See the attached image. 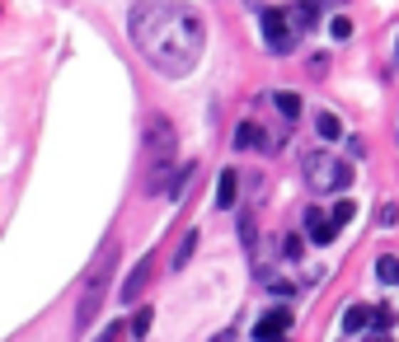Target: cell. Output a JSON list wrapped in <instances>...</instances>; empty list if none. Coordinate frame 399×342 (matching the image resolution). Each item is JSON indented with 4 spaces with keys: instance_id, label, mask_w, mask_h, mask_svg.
Masks as SVG:
<instances>
[{
    "instance_id": "cell-1",
    "label": "cell",
    "mask_w": 399,
    "mask_h": 342,
    "mask_svg": "<svg viewBox=\"0 0 399 342\" xmlns=\"http://www.w3.org/2000/svg\"><path fill=\"white\" fill-rule=\"evenodd\" d=\"M127 33L137 43L141 61L160 75H188L202 57L207 28L197 19V10L188 5H132L127 10Z\"/></svg>"
},
{
    "instance_id": "cell-2",
    "label": "cell",
    "mask_w": 399,
    "mask_h": 342,
    "mask_svg": "<svg viewBox=\"0 0 399 342\" xmlns=\"http://www.w3.org/2000/svg\"><path fill=\"white\" fill-rule=\"evenodd\" d=\"M113 267H118V244L103 240L90 277H85V286H80V300H76V333H85L94 319H99V305H103V296H108V277H113Z\"/></svg>"
},
{
    "instance_id": "cell-3",
    "label": "cell",
    "mask_w": 399,
    "mask_h": 342,
    "mask_svg": "<svg viewBox=\"0 0 399 342\" xmlns=\"http://www.w3.org/2000/svg\"><path fill=\"white\" fill-rule=\"evenodd\" d=\"M306 183H310V193H343L353 183V164L315 150V155H306Z\"/></svg>"
},
{
    "instance_id": "cell-4",
    "label": "cell",
    "mask_w": 399,
    "mask_h": 342,
    "mask_svg": "<svg viewBox=\"0 0 399 342\" xmlns=\"http://www.w3.org/2000/svg\"><path fill=\"white\" fill-rule=\"evenodd\" d=\"M174 150H179V137H174L170 117H150L146 122V155L155 169H174Z\"/></svg>"
},
{
    "instance_id": "cell-5",
    "label": "cell",
    "mask_w": 399,
    "mask_h": 342,
    "mask_svg": "<svg viewBox=\"0 0 399 342\" xmlns=\"http://www.w3.org/2000/svg\"><path fill=\"white\" fill-rule=\"evenodd\" d=\"M291 10H263V38L273 52H291L296 47V33H291V23H286Z\"/></svg>"
},
{
    "instance_id": "cell-6",
    "label": "cell",
    "mask_w": 399,
    "mask_h": 342,
    "mask_svg": "<svg viewBox=\"0 0 399 342\" xmlns=\"http://www.w3.org/2000/svg\"><path fill=\"white\" fill-rule=\"evenodd\" d=\"M286 328H291V309H282V305H277V309H268V314H263V319L254 324V338H259V342H277Z\"/></svg>"
},
{
    "instance_id": "cell-7",
    "label": "cell",
    "mask_w": 399,
    "mask_h": 342,
    "mask_svg": "<svg viewBox=\"0 0 399 342\" xmlns=\"http://www.w3.org/2000/svg\"><path fill=\"white\" fill-rule=\"evenodd\" d=\"M150 267H155V258H150V253L137 262V267H132V277H127L123 291H118V296H123V305H137V296L146 291V282H150Z\"/></svg>"
},
{
    "instance_id": "cell-8",
    "label": "cell",
    "mask_w": 399,
    "mask_h": 342,
    "mask_svg": "<svg viewBox=\"0 0 399 342\" xmlns=\"http://www.w3.org/2000/svg\"><path fill=\"white\" fill-rule=\"evenodd\" d=\"M306 230H310V244H333V235H338V225H333V220H324L315 206L306 211Z\"/></svg>"
},
{
    "instance_id": "cell-9",
    "label": "cell",
    "mask_w": 399,
    "mask_h": 342,
    "mask_svg": "<svg viewBox=\"0 0 399 342\" xmlns=\"http://www.w3.org/2000/svg\"><path fill=\"white\" fill-rule=\"evenodd\" d=\"M235 193H239V173L226 169V173L217 178V206H221V211H230V206H235Z\"/></svg>"
},
{
    "instance_id": "cell-10",
    "label": "cell",
    "mask_w": 399,
    "mask_h": 342,
    "mask_svg": "<svg viewBox=\"0 0 399 342\" xmlns=\"http://www.w3.org/2000/svg\"><path fill=\"white\" fill-rule=\"evenodd\" d=\"M366 324H371V309H362V305L343 309V333H357V328H366Z\"/></svg>"
},
{
    "instance_id": "cell-11",
    "label": "cell",
    "mask_w": 399,
    "mask_h": 342,
    "mask_svg": "<svg viewBox=\"0 0 399 342\" xmlns=\"http://www.w3.org/2000/svg\"><path fill=\"white\" fill-rule=\"evenodd\" d=\"M235 146H239V150H254V146H268V141H263V132H259L254 122H244V127L235 132Z\"/></svg>"
},
{
    "instance_id": "cell-12",
    "label": "cell",
    "mask_w": 399,
    "mask_h": 342,
    "mask_svg": "<svg viewBox=\"0 0 399 342\" xmlns=\"http://www.w3.org/2000/svg\"><path fill=\"white\" fill-rule=\"evenodd\" d=\"M315 132H319L324 141H338V137H343V122H338L333 113H319V117H315Z\"/></svg>"
},
{
    "instance_id": "cell-13",
    "label": "cell",
    "mask_w": 399,
    "mask_h": 342,
    "mask_svg": "<svg viewBox=\"0 0 399 342\" xmlns=\"http://www.w3.org/2000/svg\"><path fill=\"white\" fill-rule=\"evenodd\" d=\"M376 277H380V282H390V286H399V258L380 253V258H376Z\"/></svg>"
},
{
    "instance_id": "cell-14",
    "label": "cell",
    "mask_w": 399,
    "mask_h": 342,
    "mask_svg": "<svg viewBox=\"0 0 399 342\" xmlns=\"http://www.w3.org/2000/svg\"><path fill=\"white\" fill-rule=\"evenodd\" d=\"M273 103H277V113H282L286 117V122H291V117H301V99H296V94H273Z\"/></svg>"
},
{
    "instance_id": "cell-15",
    "label": "cell",
    "mask_w": 399,
    "mask_h": 342,
    "mask_svg": "<svg viewBox=\"0 0 399 342\" xmlns=\"http://www.w3.org/2000/svg\"><path fill=\"white\" fill-rule=\"evenodd\" d=\"M319 14H324L319 5H301V10H291V19H296V28H315Z\"/></svg>"
},
{
    "instance_id": "cell-16",
    "label": "cell",
    "mask_w": 399,
    "mask_h": 342,
    "mask_svg": "<svg viewBox=\"0 0 399 342\" xmlns=\"http://www.w3.org/2000/svg\"><path fill=\"white\" fill-rule=\"evenodd\" d=\"M193 249H197V230H188V235H183V244H179V253H174V267H183V262L193 258Z\"/></svg>"
},
{
    "instance_id": "cell-17",
    "label": "cell",
    "mask_w": 399,
    "mask_h": 342,
    "mask_svg": "<svg viewBox=\"0 0 399 342\" xmlns=\"http://www.w3.org/2000/svg\"><path fill=\"white\" fill-rule=\"evenodd\" d=\"M395 319H399V314H395V309H390V305L371 309V328H380V333H385V328H395Z\"/></svg>"
},
{
    "instance_id": "cell-18",
    "label": "cell",
    "mask_w": 399,
    "mask_h": 342,
    "mask_svg": "<svg viewBox=\"0 0 399 342\" xmlns=\"http://www.w3.org/2000/svg\"><path fill=\"white\" fill-rule=\"evenodd\" d=\"M357 216V202H348V197H343V202H333V225H348V220H353Z\"/></svg>"
},
{
    "instance_id": "cell-19",
    "label": "cell",
    "mask_w": 399,
    "mask_h": 342,
    "mask_svg": "<svg viewBox=\"0 0 399 342\" xmlns=\"http://www.w3.org/2000/svg\"><path fill=\"white\" fill-rule=\"evenodd\" d=\"M239 240H244V249L254 253V216H239Z\"/></svg>"
},
{
    "instance_id": "cell-20",
    "label": "cell",
    "mask_w": 399,
    "mask_h": 342,
    "mask_svg": "<svg viewBox=\"0 0 399 342\" xmlns=\"http://www.w3.org/2000/svg\"><path fill=\"white\" fill-rule=\"evenodd\" d=\"M150 328V309H137V319H132V333H137V338H141V333H146Z\"/></svg>"
},
{
    "instance_id": "cell-21",
    "label": "cell",
    "mask_w": 399,
    "mask_h": 342,
    "mask_svg": "<svg viewBox=\"0 0 399 342\" xmlns=\"http://www.w3.org/2000/svg\"><path fill=\"white\" fill-rule=\"evenodd\" d=\"M333 38H338V43H343V38H353V23H348V19H333Z\"/></svg>"
},
{
    "instance_id": "cell-22",
    "label": "cell",
    "mask_w": 399,
    "mask_h": 342,
    "mask_svg": "<svg viewBox=\"0 0 399 342\" xmlns=\"http://www.w3.org/2000/svg\"><path fill=\"white\" fill-rule=\"evenodd\" d=\"M282 253H286V258H301V240H296V235H286V244H282Z\"/></svg>"
},
{
    "instance_id": "cell-23",
    "label": "cell",
    "mask_w": 399,
    "mask_h": 342,
    "mask_svg": "<svg viewBox=\"0 0 399 342\" xmlns=\"http://www.w3.org/2000/svg\"><path fill=\"white\" fill-rule=\"evenodd\" d=\"M113 338H118V324H113V328H103V333H99V342H113Z\"/></svg>"
},
{
    "instance_id": "cell-24",
    "label": "cell",
    "mask_w": 399,
    "mask_h": 342,
    "mask_svg": "<svg viewBox=\"0 0 399 342\" xmlns=\"http://www.w3.org/2000/svg\"><path fill=\"white\" fill-rule=\"evenodd\" d=\"M380 342H390V338H380Z\"/></svg>"
},
{
    "instance_id": "cell-25",
    "label": "cell",
    "mask_w": 399,
    "mask_h": 342,
    "mask_svg": "<svg viewBox=\"0 0 399 342\" xmlns=\"http://www.w3.org/2000/svg\"><path fill=\"white\" fill-rule=\"evenodd\" d=\"M277 342H282V338H277Z\"/></svg>"
}]
</instances>
